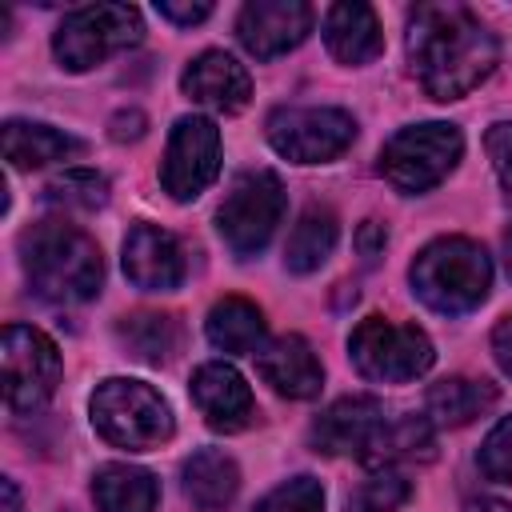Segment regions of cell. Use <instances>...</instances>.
I'll list each match as a JSON object with an SVG mask.
<instances>
[{
	"label": "cell",
	"instance_id": "cell-1",
	"mask_svg": "<svg viewBox=\"0 0 512 512\" xmlns=\"http://www.w3.org/2000/svg\"><path fill=\"white\" fill-rule=\"evenodd\" d=\"M408 56L432 100H456L492 72L496 40L464 4H420L408 20Z\"/></svg>",
	"mask_w": 512,
	"mask_h": 512
},
{
	"label": "cell",
	"instance_id": "cell-2",
	"mask_svg": "<svg viewBox=\"0 0 512 512\" xmlns=\"http://www.w3.org/2000/svg\"><path fill=\"white\" fill-rule=\"evenodd\" d=\"M24 272L36 296L52 304H80L100 292V248L92 236L64 220H40L20 236Z\"/></svg>",
	"mask_w": 512,
	"mask_h": 512
},
{
	"label": "cell",
	"instance_id": "cell-3",
	"mask_svg": "<svg viewBox=\"0 0 512 512\" xmlns=\"http://www.w3.org/2000/svg\"><path fill=\"white\" fill-rule=\"evenodd\" d=\"M408 276H412V292L428 308L456 316V312L476 308L488 296L492 264L480 244H472L464 236H440L412 260Z\"/></svg>",
	"mask_w": 512,
	"mask_h": 512
},
{
	"label": "cell",
	"instance_id": "cell-4",
	"mask_svg": "<svg viewBox=\"0 0 512 512\" xmlns=\"http://www.w3.org/2000/svg\"><path fill=\"white\" fill-rule=\"evenodd\" d=\"M92 428L116 448L148 452L172 436V412L168 400L144 380L116 376L92 392Z\"/></svg>",
	"mask_w": 512,
	"mask_h": 512
},
{
	"label": "cell",
	"instance_id": "cell-5",
	"mask_svg": "<svg viewBox=\"0 0 512 512\" xmlns=\"http://www.w3.org/2000/svg\"><path fill=\"white\" fill-rule=\"evenodd\" d=\"M348 356L360 376L376 384H408L432 364V340L416 324H396L384 316H368L348 336Z\"/></svg>",
	"mask_w": 512,
	"mask_h": 512
},
{
	"label": "cell",
	"instance_id": "cell-6",
	"mask_svg": "<svg viewBox=\"0 0 512 512\" xmlns=\"http://www.w3.org/2000/svg\"><path fill=\"white\" fill-rule=\"evenodd\" d=\"M460 152H464V140L452 124H440V120L412 124L384 144L380 172L396 192H428L456 168Z\"/></svg>",
	"mask_w": 512,
	"mask_h": 512
},
{
	"label": "cell",
	"instance_id": "cell-7",
	"mask_svg": "<svg viewBox=\"0 0 512 512\" xmlns=\"http://www.w3.org/2000/svg\"><path fill=\"white\" fill-rule=\"evenodd\" d=\"M140 36H144V24L132 4H84L68 12L64 24L56 28L52 52L68 72H88L104 56L136 44Z\"/></svg>",
	"mask_w": 512,
	"mask_h": 512
},
{
	"label": "cell",
	"instance_id": "cell-8",
	"mask_svg": "<svg viewBox=\"0 0 512 512\" xmlns=\"http://www.w3.org/2000/svg\"><path fill=\"white\" fill-rule=\"evenodd\" d=\"M284 216V184L276 172H244L216 212V228L236 256H256Z\"/></svg>",
	"mask_w": 512,
	"mask_h": 512
},
{
	"label": "cell",
	"instance_id": "cell-9",
	"mask_svg": "<svg viewBox=\"0 0 512 512\" xmlns=\"http://www.w3.org/2000/svg\"><path fill=\"white\" fill-rule=\"evenodd\" d=\"M0 364H4V400L12 412H32L56 392L60 352L44 332L28 324H8L0 344Z\"/></svg>",
	"mask_w": 512,
	"mask_h": 512
},
{
	"label": "cell",
	"instance_id": "cell-10",
	"mask_svg": "<svg viewBox=\"0 0 512 512\" xmlns=\"http://www.w3.org/2000/svg\"><path fill=\"white\" fill-rule=\"evenodd\" d=\"M356 136V120L344 108H280L268 116V140L296 164H320L340 156Z\"/></svg>",
	"mask_w": 512,
	"mask_h": 512
},
{
	"label": "cell",
	"instance_id": "cell-11",
	"mask_svg": "<svg viewBox=\"0 0 512 512\" xmlns=\"http://www.w3.org/2000/svg\"><path fill=\"white\" fill-rule=\"evenodd\" d=\"M216 172H220V128L208 116H180L160 164L164 192L176 200H192L216 180Z\"/></svg>",
	"mask_w": 512,
	"mask_h": 512
},
{
	"label": "cell",
	"instance_id": "cell-12",
	"mask_svg": "<svg viewBox=\"0 0 512 512\" xmlns=\"http://www.w3.org/2000/svg\"><path fill=\"white\" fill-rule=\"evenodd\" d=\"M312 28V8L304 0H252L240 8L236 36L256 60H272L296 48Z\"/></svg>",
	"mask_w": 512,
	"mask_h": 512
},
{
	"label": "cell",
	"instance_id": "cell-13",
	"mask_svg": "<svg viewBox=\"0 0 512 512\" xmlns=\"http://www.w3.org/2000/svg\"><path fill=\"white\" fill-rule=\"evenodd\" d=\"M384 428V408L372 396H344L312 424V444L324 456H368Z\"/></svg>",
	"mask_w": 512,
	"mask_h": 512
},
{
	"label": "cell",
	"instance_id": "cell-14",
	"mask_svg": "<svg viewBox=\"0 0 512 512\" xmlns=\"http://www.w3.org/2000/svg\"><path fill=\"white\" fill-rule=\"evenodd\" d=\"M124 272L144 292H172L184 280V256L176 236L156 224H136L124 240Z\"/></svg>",
	"mask_w": 512,
	"mask_h": 512
},
{
	"label": "cell",
	"instance_id": "cell-15",
	"mask_svg": "<svg viewBox=\"0 0 512 512\" xmlns=\"http://www.w3.org/2000/svg\"><path fill=\"white\" fill-rule=\"evenodd\" d=\"M192 400H196L200 416L216 432H236V428H244L252 420V392H248L244 376L224 360H212V364L196 368Z\"/></svg>",
	"mask_w": 512,
	"mask_h": 512
},
{
	"label": "cell",
	"instance_id": "cell-16",
	"mask_svg": "<svg viewBox=\"0 0 512 512\" xmlns=\"http://www.w3.org/2000/svg\"><path fill=\"white\" fill-rule=\"evenodd\" d=\"M256 368H260V376H264L280 396H288V400H308V396H316L320 384H324V368H320L312 344H308L304 336H296V332L268 340V344L256 352Z\"/></svg>",
	"mask_w": 512,
	"mask_h": 512
},
{
	"label": "cell",
	"instance_id": "cell-17",
	"mask_svg": "<svg viewBox=\"0 0 512 512\" xmlns=\"http://www.w3.org/2000/svg\"><path fill=\"white\" fill-rule=\"evenodd\" d=\"M180 88L196 100V104H208L216 112H240L252 96V80L248 72L228 56V52H200L184 76H180Z\"/></svg>",
	"mask_w": 512,
	"mask_h": 512
},
{
	"label": "cell",
	"instance_id": "cell-18",
	"mask_svg": "<svg viewBox=\"0 0 512 512\" xmlns=\"http://www.w3.org/2000/svg\"><path fill=\"white\" fill-rule=\"evenodd\" d=\"M324 40H328V52L340 60V64H364L380 52V20L368 4L360 0H344V4H332L328 16H324Z\"/></svg>",
	"mask_w": 512,
	"mask_h": 512
},
{
	"label": "cell",
	"instance_id": "cell-19",
	"mask_svg": "<svg viewBox=\"0 0 512 512\" xmlns=\"http://www.w3.org/2000/svg\"><path fill=\"white\" fill-rule=\"evenodd\" d=\"M236 488H240V472H236L232 456H224L220 448H200V452L188 456V464H184V496L200 512L228 508Z\"/></svg>",
	"mask_w": 512,
	"mask_h": 512
},
{
	"label": "cell",
	"instance_id": "cell-20",
	"mask_svg": "<svg viewBox=\"0 0 512 512\" xmlns=\"http://www.w3.org/2000/svg\"><path fill=\"white\" fill-rule=\"evenodd\" d=\"M496 404V384L488 380H472V376H448L440 384L428 388V420L444 424V428H464L476 416H484Z\"/></svg>",
	"mask_w": 512,
	"mask_h": 512
},
{
	"label": "cell",
	"instance_id": "cell-21",
	"mask_svg": "<svg viewBox=\"0 0 512 512\" xmlns=\"http://www.w3.org/2000/svg\"><path fill=\"white\" fill-rule=\"evenodd\" d=\"M92 500L100 512H152L160 500V484L148 468L104 464L92 480Z\"/></svg>",
	"mask_w": 512,
	"mask_h": 512
},
{
	"label": "cell",
	"instance_id": "cell-22",
	"mask_svg": "<svg viewBox=\"0 0 512 512\" xmlns=\"http://www.w3.org/2000/svg\"><path fill=\"white\" fill-rule=\"evenodd\" d=\"M80 144L52 128V124H32V120H8L4 124V160L12 168H44L52 160L72 156Z\"/></svg>",
	"mask_w": 512,
	"mask_h": 512
},
{
	"label": "cell",
	"instance_id": "cell-23",
	"mask_svg": "<svg viewBox=\"0 0 512 512\" xmlns=\"http://www.w3.org/2000/svg\"><path fill=\"white\" fill-rule=\"evenodd\" d=\"M208 340L224 352H256L264 340V316L244 296H224L208 312Z\"/></svg>",
	"mask_w": 512,
	"mask_h": 512
},
{
	"label": "cell",
	"instance_id": "cell-24",
	"mask_svg": "<svg viewBox=\"0 0 512 512\" xmlns=\"http://www.w3.org/2000/svg\"><path fill=\"white\" fill-rule=\"evenodd\" d=\"M332 244H336V216H332L328 208H316V204H312V208L300 212V220H296L292 232H288L284 264H288L292 272H316V268L328 260Z\"/></svg>",
	"mask_w": 512,
	"mask_h": 512
},
{
	"label": "cell",
	"instance_id": "cell-25",
	"mask_svg": "<svg viewBox=\"0 0 512 512\" xmlns=\"http://www.w3.org/2000/svg\"><path fill=\"white\" fill-rule=\"evenodd\" d=\"M120 340L124 348L144 360V364H160L176 352L180 344V328L172 316H160V312H136V316H124L120 324Z\"/></svg>",
	"mask_w": 512,
	"mask_h": 512
},
{
	"label": "cell",
	"instance_id": "cell-26",
	"mask_svg": "<svg viewBox=\"0 0 512 512\" xmlns=\"http://www.w3.org/2000/svg\"><path fill=\"white\" fill-rule=\"evenodd\" d=\"M428 460L432 456V432H428V424L424 420H416V416H404V420H384V428H380V436H376V444L368 448V464H376V468H388L392 460Z\"/></svg>",
	"mask_w": 512,
	"mask_h": 512
},
{
	"label": "cell",
	"instance_id": "cell-27",
	"mask_svg": "<svg viewBox=\"0 0 512 512\" xmlns=\"http://www.w3.org/2000/svg\"><path fill=\"white\" fill-rule=\"evenodd\" d=\"M48 200L60 204V208L92 212V208H100L108 200V180L100 172H92V168H68L48 184Z\"/></svg>",
	"mask_w": 512,
	"mask_h": 512
},
{
	"label": "cell",
	"instance_id": "cell-28",
	"mask_svg": "<svg viewBox=\"0 0 512 512\" xmlns=\"http://www.w3.org/2000/svg\"><path fill=\"white\" fill-rule=\"evenodd\" d=\"M404 500H408V480L392 468H380L356 488V496L348 500V512H396Z\"/></svg>",
	"mask_w": 512,
	"mask_h": 512
},
{
	"label": "cell",
	"instance_id": "cell-29",
	"mask_svg": "<svg viewBox=\"0 0 512 512\" xmlns=\"http://www.w3.org/2000/svg\"><path fill=\"white\" fill-rule=\"evenodd\" d=\"M256 512H324V488L312 476L284 480L256 504Z\"/></svg>",
	"mask_w": 512,
	"mask_h": 512
},
{
	"label": "cell",
	"instance_id": "cell-30",
	"mask_svg": "<svg viewBox=\"0 0 512 512\" xmlns=\"http://www.w3.org/2000/svg\"><path fill=\"white\" fill-rule=\"evenodd\" d=\"M480 472L488 480H512V416H504L480 444Z\"/></svg>",
	"mask_w": 512,
	"mask_h": 512
},
{
	"label": "cell",
	"instance_id": "cell-31",
	"mask_svg": "<svg viewBox=\"0 0 512 512\" xmlns=\"http://www.w3.org/2000/svg\"><path fill=\"white\" fill-rule=\"evenodd\" d=\"M484 148H488V160H492L496 176L512 188V120L492 124V128H488V136H484Z\"/></svg>",
	"mask_w": 512,
	"mask_h": 512
},
{
	"label": "cell",
	"instance_id": "cell-32",
	"mask_svg": "<svg viewBox=\"0 0 512 512\" xmlns=\"http://www.w3.org/2000/svg\"><path fill=\"white\" fill-rule=\"evenodd\" d=\"M384 240H388V232H384L380 220H364V224H360V232H356V248H360V256H364V264H376V260H380Z\"/></svg>",
	"mask_w": 512,
	"mask_h": 512
},
{
	"label": "cell",
	"instance_id": "cell-33",
	"mask_svg": "<svg viewBox=\"0 0 512 512\" xmlns=\"http://www.w3.org/2000/svg\"><path fill=\"white\" fill-rule=\"evenodd\" d=\"M156 12L172 24H196L212 12V4H172V0H164V4H156Z\"/></svg>",
	"mask_w": 512,
	"mask_h": 512
},
{
	"label": "cell",
	"instance_id": "cell-34",
	"mask_svg": "<svg viewBox=\"0 0 512 512\" xmlns=\"http://www.w3.org/2000/svg\"><path fill=\"white\" fill-rule=\"evenodd\" d=\"M492 352H496V364L512 376V316H504V320L492 328Z\"/></svg>",
	"mask_w": 512,
	"mask_h": 512
},
{
	"label": "cell",
	"instance_id": "cell-35",
	"mask_svg": "<svg viewBox=\"0 0 512 512\" xmlns=\"http://www.w3.org/2000/svg\"><path fill=\"white\" fill-rule=\"evenodd\" d=\"M140 132H144V112L132 108V112H116L112 116V136L116 140H136Z\"/></svg>",
	"mask_w": 512,
	"mask_h": 512
},
{
	"label": "cell",
	"instance_id": "cell-36",
	"mask_svg": "<svg viewBox=\"0 0 512 512\" xmlns=\"http://www.w3.org/2000/svg\"><path fill=\"white\" fill-rule=\"evenodd\" d=\"M464 512H512V504H504L496 496H476V500H468Z\"/></svg>",
	"mask_w": 512,
	"mask_h": 512
},
{
	"label": "cell",
	"instance_id": "cell-37",
	"mask_svg": "<svg viewBox=\"0 0 512 512\" xmlns=\"http://www.w3.org/2000/svg\"><path fill=\"white\" fill-rule=\"evenodd\" d=\"M4 512H20V492L12 480H4Z\"/></svg>",
	"mask_w": 512,
	"mask_h": 512
},
{
	"label": "cell",
	"instance_id": "cell-38",
	"mask_svg": "<svg viewBox=\"0 0 512 512\" xmlns=\"http://www.w3.org/2000/svg\"><path fill=\"white\" fill-rule=\"evenodd\" d=\"M508 272H512V232H508Z\"/></svg>",
	"mask_w": 512,
	"mask_h": 512
}]
</instances>
